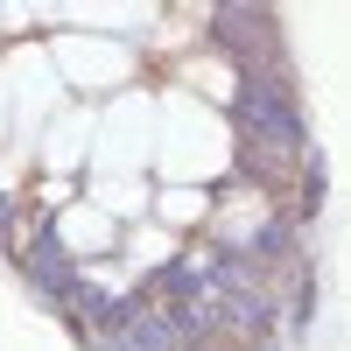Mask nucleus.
Masks as SVG:
<instances>
[{
  "mask_svg": "<svg viewBox=\"0 0 351 351\" xmlns=\"http://www.w3.org/2000/svg\"><path fill=\"white\" fill-rule=\"evenodd\" d=\"M211 36L225 43V56L239 71H281V28H274V14H260V8H218Z\"/></svg>",
  "mask_w": 351,
  "mask_h": 351,
  "instance_id": "nucleus-1",
  "label": "nucleus"
},
{
  "mask_svg": "<svg viewBox=\"0 0 351 351\" xmlns=\"http://www.w3.org/2000/svg\"><path fill=\"white\" fill-rule=\"evenodd\" d=\"M14 260H21V274L36 281L43 295L56 302V309H64V295L77 288V267H71V253H64V239H56V225H43L36 239H21V253H14Z\"/></svg>",
  "mask_w": 351,
  "mask_h": 351,
  "instance_id": "nucleus-2",
  "label": "nucleus"
},
{
  "mask_svg": "<svg viewBox=\"0 0 351 351\" xmlns=\"http://www.w3.org/2000/svg\"><path fill=\"white\" fill-rule=\"evenodd\" d=\"M112 351H183V337H176V324H169L162 309H141V302H134V316L120 324Z\"/></svg>",
  "mask_w": 351,
  "mask_h": 351,
  "instance_id": "nucleus-3",
  "label": "nucleus"
},
{
  "mask_svg": "<svg viewBox=\"0 0 351 351\" xmlns=\"http://www.w3.org/2000/svg\"><path fill=\"white\" fill-rule=\"evenodd\" d=\"M0 253H21V204L0 190Z\"/></svg>",
  "mask_w": 351,
  "mask_h": 351,
  "instance_id": "nucleus-4",
  "label": "nucleus"
}]
</instances>
